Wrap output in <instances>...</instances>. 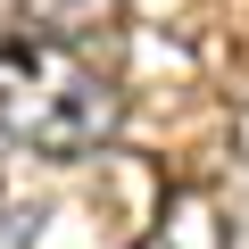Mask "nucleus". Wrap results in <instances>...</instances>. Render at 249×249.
I'll return each instance as SVG.
<instances>
[{
  "label": "nucleus",
  "instance_id": "f257e3e1",
  "mask_svg": "<svg viewBox=\"0 0 249 249\" xmlns=\"http://www.w3.org/2000/svg\"><path fill=\"white\" fill-rule=\"evenodd\" d=\"M124 116V91L83 58V42H17L0 58V142L34 158H91Z\"/></svg>",
  "mask_w": 249,
  "mask_h": 249
},
{
  "label": "nucleus",
  "instance_id": "f03ea898",
  "mask_svg": "<svg viewBox=\"0 0 249 249\" xmlns=\"http://www.w3.org/2000/svg\"><path fill=\"white\" fill-rule=\"evenodd\" d=\"M124 0H25V34L34 42H91Z\"/></svg>",
  "mask_w": 249,
  "mask_h": 249
},
{
  "label": "nucleus",
  "instance_id": "7ed1b4c3",
  "mask_svg": "<svg viewBox=\"0 0 249 249\" xmlns=\"http://www.w3.org/2000/svg\"><path fill=\"white\" fill-rule=\"evenodd\" d=\"M17 42H34V34H25V0H0V58H9Z\"/></svg>",
  "mask_w": 249,
  "mask_h": 249
}]
</instances>
